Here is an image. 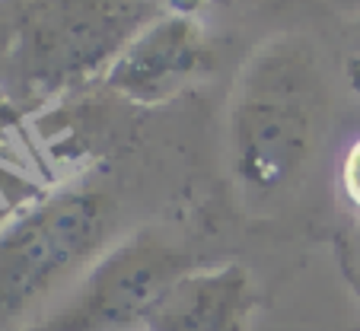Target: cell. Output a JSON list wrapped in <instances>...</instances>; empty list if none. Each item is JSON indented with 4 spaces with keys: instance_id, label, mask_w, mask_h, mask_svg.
<instances>
[{
    "instance_id": "obj_1",
    "label": "cell",
    "mask_w": 360,
    "mask_h": 331,
    "mask_svg": "<svg viewBox=\"0 0 360 331\" xmlns=\"http://www.w3.org/2000/svg\"><path fill=\"white\" fill-rule=\"evenodd\" d=\"M328 124V86L313 45L278 35L249 58L230 102V162L245 204L271 207L309 169Z\"/></svg>"
},
{
    "instance_id": "obj_6",
    "label": "cell",
    "mask_w": 360,
    "mask_h": 331,
    "mask_svg": "<svg viewBox=\"0 0 360 331\" xmlns=\"http://www.w3.org/2000/svg\"><path fill=\"white\" fill-rule=\"evenodd\" d=\"M252 278L236 261L191 268L169 284L143 331H245Z\"/></svg>"
},
{
    "instance_id": "obj_7",
    "label": "cell",
    "mask_w": 360,
    "mask_h": 331,
    "mask_svg": "<svg viewBox=\"0 0 360 331\" xmlns=\"http://www.w3.org/2000/svg\"><path fill=\"white\" fill-rule=\"evenodd\" d=\"M338 179H341V195H345V201L360 214V137L345 150V156H341Z\"/></svg>"
},
{
    "instance_id": "obj_4",
    "label": "cell",
    "mask_w": 360,
    "mask_h": 331,
    "mask_svg": "<svg viewBox=\"0 0 360 331\" xmlns=\"http://www.w3.org/2000/svg\"><path fill=\"white\" fill-rule=\"evenodd\" d=\"M191 268L179 245L141 230L112 242L45 316L22 331H143L160 297Z\"/></svg>"
},
{
    "instance_id": "obj_8",
    "label": "cell",
    "mask_w": 360,
    "mask_h": 331,
    "mask_svg": "<svg viewBox=\"0 0 360 331\" xmlns=\"http://www.w3.org/2000/svg\"><path fill=\"white\" fill-rule=\"evenodd\" d=\"M163 4H166V0H163Z\"/></svg>"
},
{
    "instance_id": "obj_5",
    "label": "cell",
    "mask_w": 360,
    "mask_h": 331,
    "mask_svg": "<svg viewBox=\"0 0 360 331\" xmlns=\"http://www.w3.org/2000/svg\"><path fill=\"white\" fill-rule=\"evenodd\" d=\"M214 64L204 29L179 10H163L128 41L105 70L112 93L137 105H163L198 83Z\"/></svg>"
},
{
    "instance_id": "obj_3",
    "label": "cell",
    "mask_w": 360,
    "mask_h": 331,
    "mask_svg": "<svg viewBox=\"0 0 360 331\" xmlns=\"http://www.w3.org/2000/svg\"><path fill=\"white\" fill-rule=\"evenodd\" d=\"M115 197L99 185H68L0 236V331L45 316L58 293L109 249Z\"/></svg>"
},
{
    "instance_id": "obj_2",
    "label": "cell",
    "mask_w": 360,
    "mask_h": 331,
    "mask_svg": "<svg viewBox=\"0 0 360 331\" xmlns=\"http://www.w3.org/2000/svg\"><path fill=\"white\" fill-rule=\"evenodd\" d=\"M163 10V0H13L4 39L10 86L26 102H41L105 77Z\"/></svg>"
}]
</instances>
